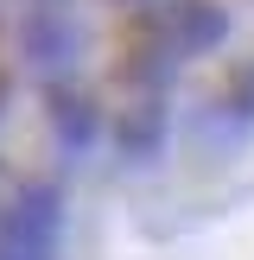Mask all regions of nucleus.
I'll list each match as a JSON object with an SVG mask.
<instances>
[{
    "instance_id": "obj_1",
    "label": "nucleus",
    "mask_w": 254,
    "mask_h": 260,
    "mask_svg": "<svg viewBox=\"0 0 254 260\" xmlns=\"http://www.w3.org/2000/svg\"><path fill=\"white\" fill-rule=\"evenodd\" d=\"M229 38V13L216 0H152L127 25V76L134 83H165L178 63L203 57Z\"/></svg>"
},
{
    "instance_id": "obj_2",
    "label": "nucleus",
    "mask_w": 254,
    "mask_h": 260,
    "mask_svg": "<svg viewBox=\"0 0 254 260\" xmlns=\"http://www.w3.org/2000/svg\"><path fill=\"white\" fill-rule=\"evenodd\" d=\"M64 222H70V203L57 178L19 184L0 203V260H64Z\"/></svg>"
},
{
    "instance_id": "obj_3",
    "label": "nucleus",
    "mask_w": 254,
    "mask_h": 260,
    "mask_svg": "<svg viewBox=\"0 0 254 260\" xmlns=\"http://www.w3.org/2000/svg\"><path fill=\"white\" fill-rule=\"evenodd\" d=\"M165 140V83H134V102L114 121V146L127 159H152Z\"/></svg>"
},
{
    "instance_id": "obj_4",
    "label": "nucleus",
    "mask_w": 254,
    "mask_h": 260,
    "mask_svg": "<svg viewBox=\"0 0 254 260\" xmlns=\"http://www.w3.org/2000/svg\"><path fill=\"white\" fill-rule=\"evenodd\" d=\"M51 121H57V134L70 140V146H83V140H89V95L57 83V89H51Z\"/></svg>"
},
{
    "instance_id": "obj_5",
    "label": "nucleus",
    "mask_w": 254,
    "mask_h": 260,
    "mask_svg": "<svg viewBox=\"0 0 254 260\" xmlns=\"http://www.w3.org/2000/svg\"><path fill=\"white\" fill-rule=\"evenodd\" d=\"M223 102L241 114V121H254V63H241V70L223 83Z\"/></svg>"
}]
</instances>
